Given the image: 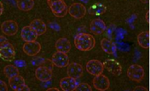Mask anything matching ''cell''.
Returning a JSON list of instances; mask_svg holds the SVG:
<instances>
[{
	"label": "cell",
	"mask_w": 150,
	"mask_h": 91,
	"mask_svg": "<svg viewBox=\"0 0 150 91\" xmlns=\"http://www.w3.org/2000/svg\"><path fill=\"white\" fill-rule=\"evenodd\" d=\"M95 38L88 33H79L74 38L76 48L81 51H88L95 47Z\"/></svg>",
	"instance_id": "cell-1"
},
{
	"label": "cell",
	"mask_w": 150,
	"mask_h": 91,
	"mask_svg": "<svg viewBox=\"0 0 150 91\" xmlns=\"http://www.w3.org/2000/svg\"><path fill=\"white\" fill-rule=\"evenodd\" d=\"M48 5L57 17H64L68 13V6L64 0H48Z\"/></svg>",
	"instance_id": "cell-2"
},
{
	"label": "cell",
	"mask_w": 150,
	"mask_h": 91,
	"mask_svg": "<svg viewBox=\"0 0 150 91\" xmlns=\"http://www.w3.org/2000/svg\"><path fill=\"white\" fill-rule=\"evenodd\" d=\"M145 72L143 66L140 65L134 64L130 65L127 70V75L131 81L135 82H140L144 78Z\"/></svg>",
	"instance_id": "cell-3"
},
{
	"label": "cell",
	"mask_w": 150,
	"mask_h": 91,
	"mask_svg": "<svg viewBox=\"0 0 150 91\" xmlns=\"http://www.w3.org/2000/svg\"><path fill=\"white\" fill-rule=\"evenodd\" d=\"M15 48L9 42L0 46V58L5 61H12L15 58Z\"/></svg>",
	"instance_id": "cell-4"
},
{
	"label": "cell",
	"mask_w": 150,
	"mask_h": 91,
	"mask_svg": "<svg viewBox=\"0 0 150 91\" xmlns=\"http://www.w3.org/2000/svg\"><path fill=\"white\" fill-rule=\"evenodd\" d=\"M8 84L12 90L15 91H29L30 88L26 85L24 78L21 75H16L8 79Z\"/></svg>",
	"instance_id": "cell-5"
},
{
	"label": "cell",
	"mask_w": 150,
	"mask_h": 91,
	"mask_svg": "<svg viewBox=\"0 0 150 91\" xmlns=\"http://www.w3.org/2000/svg\"><path fill=\"white\" fill-rule=\"evenodd\" d=\"M68 13L75 19H82L87 13L86 7L81 3H74L69 6L68 8Z\"/></svg>",
	"instance_id": "cell-6"
},
{
	"label": "cell",
	"mask_w": 150,
	"mask_h": 91,
	"mask_svg": "<svg viewBox=\"0 0 150 91\" xmlns=\"http://www.w3.org/2000/svg\"><path fill=\"white\" fill-rule=\"evenodd\" d=\"M103 70H104L103 65L98 60H91L88 61L86 64L87 72L93 76L102 74Z\"/></svg>",
	"instance_id": "cell-7"
},
{
	"label": "cell",
	"mask_w": 150,
	"mask_h": 91,
	"mask_svg": "<svg viewBox=\"0 0 150 91\" xmlns=\"http://www.w3.org/2000/svg\"><path fill=\"white\" fill-rule=\"evenodd\" d=\"M93 85L97 90L105 91L108 90L110 86V82L106 75L100 74L94 76L93 80Z\"/></svg>",
	"instance_id": "cell-8"
},
{
	"label": "cell",
	"mask_w": 150,
	"mask_h": 91,
	"mask_svg": "<svg viewBox=\"0 0 150 91\" xmlns=\"http://www.w3.org/2000/svg\"><path fill=\"white\" fill-rule=\"evenodd\" d=\"M51 60L54 65V66H57L59 68H64L67 67L69 64V58L68 56V54L63 53L60 51H56L52 56Z\"/></svg>",
	"instance_id": "cell-9"
},
{
	"label": "cell",
	"mask_w": 150,
	"mask_h": 91,
	"mask_svg": "<svg viewBox=\"0 0 150 91\" xmlns=\"http://www.w3.org/2000/svg\"><path fill=\"white\" fill-rule=\"evenodd\" d=\"M103 65L104 69L109 71L112 75L119 76L122 74V66L116 60L108 59L103 63Z\"/></svg>",
	"instance_id": "cell-10"
},
{
	"label": "cell",
	"mask_w": 150,
	"mask_h": 91,
	"mask_svg": "<svg viewBox=\"0 0 150 91\" xmlns=\"http://www.w3.org/2000/svg\"><path fill=\"white\" fill-rule=\"evenodd\" d=\"M1 30L4 35L12 37V36H14L18 31V25L16 22L13 20H7L2 23Z\"/></svg>",
	"instance_id": "cell-11"
},
{
	"label": "cell",
	"mask_w": 150,
	"mask_h": 91,
	"mask_svg": "<svg viewBox=\"0 0 150 91\" xmlns=\"http://www.w3.org/2000/svg\"><path fill=\"white\" fill-rule=\"evenodd\" d=\"M67 74L68 76L72 77L75 80L81 78L83 75V68L82 66V65L73 62L69 63L67 66Z\"/></svg>",
	"instance_id": "cell-12"
},
{
	"label": "cell",
	"mask_w": 150,
	"mask_h": 91,
	"mask_svg": "<svg viewBox=\"0 0 150 91\" xmlns=\"http://www.w3.org/2000/svg\"><path fill=\"white\" fill-rule=\"evenodd\" d=\"M23 52L29 56H35L41 51V45L37 41L25 42L23 46Z\"/></svg>",
	"instance_id": "cell-13"
},
{
	"label": "cell",
	"mask_w": 150,
	"mask_h": 91,
	"mask_svg": "<svg viewBox=\"0 0 150 91\" xmlns=\"http://www.w3.org/2000/svg\"><path fill=\"white\" fill-rule=\"evenodd\" d=\"M35 76L38 81L48 82L53 77V70L43 65H39L35 70Z\"/></svg>",
	"instance_id": "cell-14"
},
{
	"label": "cell",
	"mask_w": 150,
	"mask_h": 91,
	"mask_svg": "<svg viewBox=\"0 0 150 91\" xmlns=\"http://www.w3.org/2000/svg\"><path fill=\"white\" fill-rule=\"evenodd\" d=\"M22 40L25 42H33L37 40L38 35L35 31H33L32 28L30 27V26H26L22 28L21 33H20Z\"/></svg>",
	"instance_id": "cell-15"
},
{
	"label": "cell",
	"mask_w": 150,
	"mask_h": 91,
	"mask_svg": "<svg viewBox=\"0 0 150 91\" xmlns=\"http://www.w3.org/2000/svg\"><path fill=\"white\" fill-rule=\"evenodd\" d=\"M106 27H107L106 24L102 19L97 18V19L92 20V22H90L89 29L92 33H93L95 35H101L106 30Z\"/></svg>",
	"instance_id": "cell-16"
},
{
	"label": "cell",
	"mask_w": 150,
	"mask_h": 91,
	"mask_svg": "<svg viewBox=\"0 0 150 91\" xmlns=\"http://www.w3.org/2000/svg\"><path fill=\"white\" fill-rule=\"evenodd\" d=\"M72 45L70 41L66 38H61L58 39L55 42V48L57 51L68 54L70 51Z\"/></svg>",
	"instance_id": "cell-17"
},
{
	"label": "cell",
	"mask_w": 150,
	"mask_h": 91,
	"mask_svg": "<svg viewBox=\"0 0 150 91\" xmlns=\"http://www.w3.org/2000/svg\"><path fill=\"white\" fill-rule=\"evenodd\" d=\"M59 85L61 90L64 91H74L76 89V86H77V82L76 80L69 77V76H67L63 78L60 82H59Z\"/></svg>",
	"instance_id": "cell-18"
},
{
	"label": "cell",
	"mask_w": 150,
	"mask_h": 91,
	"mask_svg": "<svg viewBox=\"0 0 150 91\" xmlns=\"http://www.w3.org/2000/svg\"><path fill=\"white\" fill-rule=\"evenodd\" d=\"M29 26H30V27L32 28L33 31L36 32V33H37L38 36L43 35L45 32H47V25L41 19L36 18L34 20H33L30 22Z\"/></svg>",
	"instance_id": "cell-19"
},
{
	"label": "cell",
	"mask_w": 150,
	"mask_h": 91,
	"mask_svg": "<svg viewBox=\"0 0 150 91\" xmlns=\"http://www.w3.org/2000/svg\"><path fill=\"white\" fill-rule=\"evenodd\" d=\"M107 11V7L103 4V3H96L88 8V13L90 15H93V16H100L103 13H105Z\"/></svg>",
	"instance_id": "cell-20"
},
{
	"label": "cell",
	"mask_w": 150,
	"mask_h": 91,
	"mask_svg": "<svg viewBox=\"0 0 150 91\" xmlns=\"http://www.w3.org/2000/svg\"><path fill=\"white\" fill-rule=\"evenodd\" d=\"M101 47L102 49L108 54H110L112 55L116 52L117 51V47H116V45L112 42V41L108 40L107 38H103L101 40Z\"/></svg>",
	"instance_id": "cell-21"
},
{
	"label": "cell",
	"mask_w": 150,
	"mask_h": 91,
	"mask_svg": "<svg viewBox=\"0 0 150 91\" xmlns=\"http://www.w3.org/2000/svg\"><path fill=\"white\" fill-rule=\"evenodd\" d=\"M138 43L142 48L148 49L149 47V32L144 31L140 32L137 38Z\"/></svg>",
	"instance_id": "cell-22"
},
{
	"label": "cell",
	"mask_w": 150,
	"mask_h": 91,
	"mask_svg": "<svg viewBox=\"0 0 150 91\" xmlns=\"http://www.w3.org/2000/svg\"><path fill=\"white\" fill-rule=\"evenodd\" d=\"M17 7L23 12L32 10L34 7V0H17Z\"/></svg>",
	"instance_id": "cell-23"
},
{
	"label": "cell",
	"mask_w": 150,
	"mask_h": 91,
	"mask_svg": "<svg viewBox=\"0 0 150 91\" xmlns=\"http://www.w3.org/2000/svg\"><path fill=\"white\" fill-rule=\"evenodd\" d=\"M4 73L8 79H10L13 76L19 75V70L13 65H7L4 68Z\"/></svg>",
	"instance_id": "cell-24"
},
{
	"label": "cell",
	"mask_w": 150,
	"mask_h": 91,
	"mask_svg": "<svg viewBox=\"0 0 150 91\" xmlns=\"http://www.w3.org/2000/svg\"><path fill=\"white\" fill-rule=\"evenodd\" d=\"M74 91H92V87L87 83H80L77 85Z\"/></svg>",
	"instance_id": "cell-25"
},
{
	"label": "cell",
	"mask_w": 150,
	"mask_h": 91,
	"mask_svg": "<svg viewBox=\"0 0 150 91\" xmlns=\"http://www.w3.org/2000/svg\"><path fill=\"white\" fill-rule=\"evenodd\" d=\"M40 65H43V66H45V67H47L48 69L53 70V67H54V65L53 64L51 60H43L42 64Z\"/></svg>",
	"instance_id": "cell-26"
},
{
	"label": "cell",
	"mask_w": 150,
	"mask_h": 91,
	"mask_svg": "<svg viewBox=\"0 0 150 91\" xmlns=\"http://www.w3.org/2000/svg\"><path fill=\"white\" fill-rule=\"evenodd\" d=\"M8 87L7 85L5 82L2 80H0V91H8Z\"/></svg>",
	"instance_id": "cell-27"
},
{
	"label": "cell",
	"mask_w": 150,
	"mask_h": 91,
	"mask_svg": "<svg viewBox=\"0 0 150 91\" xmlns=\"http://www.w3.org/2000/svg\"><path fill=\"white\" fill-rule=\"evenodd\" d=\"M134 91H141V90H144V91H148V89L147 88H145L144 86H137V87H135L134 89Z\"/></svg>",
	"instance_id": "cell-28"
},
{
	"label": "cell",
	"mask_w": 150,
	"mask_h": 91,
	"mask_svg": "<svg viewBox=\"0 0 150 91\" xmlns=\"http://www.w3.org/2000/svg\"><path fill=\"white\" fill-rule=\"evenodd\" d=\"M8 42V39H7L5 37H4V36H0V46H2L3 44Z\"/></svg>",
	"instance_id": "cell-29"
},
{
	"label": "cell",
	"mask_w": 150,
	"mask_h": 91,
	"mask_svg": "<svg viewBox=\"0 0 150 91\" xmlns=\"http://www.w3.org/2000/svg\"><path fill=\"white\" fill-rule=\"evenodd\" d=\"M3 13H4V4H3V3L0 1V16L3 14Z\"/></svg>",
	"instance_id": "cell-30"
},
{
	"label": "cell",
	"mask_w": 150,
	"mask_h": 91,
	"mask_svg": "<svg viewBox=\"0 0 150 91\" xmlns=\"http://www.w3.org/2000/svg\"><path fill=\"white\" fill-rule=\"evenodd\" d=\"M146 21L148 22V23H149V11H148L147 13H146Z\"/></svg>",
	"instance_id": "cell-31"
},
{
	"label": "cell",
	"mask_w": 150,
	"mask_h": 91,
	"mask_svg": "<svg viewBox=\"0 0 150 91\" xmlns=\"http://www.w3.org/2000/svg\"><path fill=\"white\" fill-rule=\"evenodd\" d=\"M59 91V90L58 88H49V89H47V91Z\"/></svg>",
	"instance_id": "cell-32"
},
{
	"label": "cell",
	"mask_w": 150,
	"mask_h": 91,
	"mask_svg": "<svg viewBox=\"0 0 150 91\" xmlns=\"http://www.w3.org/2000/svg\"><path fill=\"white\" fill-rule=\"evenodd\" d=\"M143 3H149V0H140Z\"/></svg>",
	"instance_id": "cell-33"
}]
</instances>
